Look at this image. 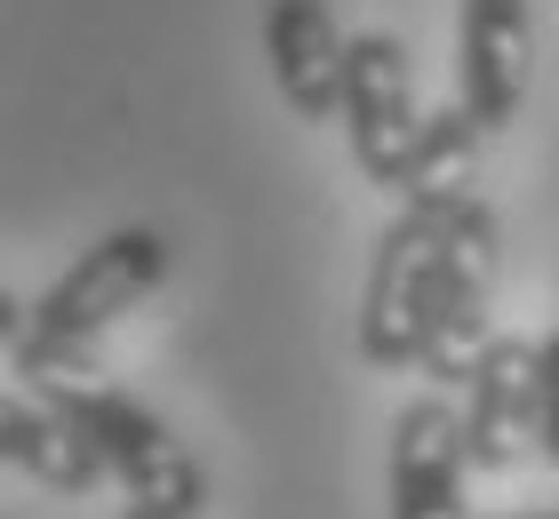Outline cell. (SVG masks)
I'll return each instance as SVG.
<instances>
[{
    "instance_id": "1",
    "label": "cell",
    "mask_w": 559,
    "mask_h": 519,
    "mask_svg": "<svg viewBox=\"0 0 559 519\" xmlns=\"http://www.w3.org/2000/svg\"><path fill=\"white\" fill-rule=\"evenodd\" d=\"M488 272H496V208L472 185L408 192L376 240L360 296L368 368H424L431 384H464L488 344Z\"/></svg>"
},
{
    "instance_id": "2",
    "label": "cell",
    "mask_w": 559,
    "mask_h": 519,
    "mask_svg": "<svg viewBox=\"0 0 559 519\" xmlns=\"http://www.w3.org/2000/svg\"><path fill=\"white\" fill-rule=\"evenodd\" d=\"M168 264H176V248H168V232H152V224H120V232H105V240H88L40 288V304L24 311V335L9 344L16 376H33V384L81 376L88 352H96V335L160 288Z\"/></svg>"
},
{
    "instance_id": "3",
    "label": "cell",
    "mask_w": 559,
    "mask_h": 519,
    "mask_svg": "<svg viewBox=\"0 0 559 519\" xmlns=\"http://www.w3.org/2000/svg\"><path fill=\"white\" fill-rule=\"evenodd\" d=\"M40 400L88 439V456L105 463L120 487H129V504H160V511H176V519H192L200 504H209V472H200V456H192L144 400L112 392V384H81V376L40 384Z\"/></svg>"
},
{
    "instance_id": "4",
    "label": "cell",
    "mask_w": 559,
    "mask_h": 519,
    "mask_svg": "<svg viewBox=\"0 0 559 519\" xmlns=\"http://www.w3.org/2000/svg\"><path fill=\"white\" fill-rule=\"evenodd\" d=\"M344 144L360 161L368 185L384 192H408L416 176V144H424V113H416V89H408V48L392 33H352L344 40Z\"/></svg>"
},
{
    "instance_id": "5",
    "label": "cell",
    "mask_w": 559,
    "mask_h": 519,
    "mask_svg": "<svg viewBox=\"0 0 559 519\" xmlns=\"http://www.w3.org/2000/svg\"><path fill=\"white\" fill-rule=\"evenodd\" d=\"M464 415L455 400L424 392L392 424V519H464Z\"/></svg>"
},
{
    "instance_id": "6",
    "label": "cell",
    "mask_w": 559,
    "mask_h": 519,
    "mask_svg": "<svg viewBox=\"0 0 559 519\" xmlns=\"http://www.w3.org/2000/svg\"><path fill=\"white\" fill-rule=\"evenodd\" d=\"M527 96V0H464V40H455V104L488 128L512 120Z\"/></svg>"
},
{
    "instance_id": "7",
    "label": "cell",
    "mask_w": 559,
    "mask_h": 519,
    "mask_svg": "<svg viewBox=\"0 0 559 519\" xmlns=\"http://www.w3.org/2000/svg\"><path fill=\"white\" fill-rule=\"evenodd\" d=\"M527 335H488L472 352L464 384H455V415H464V456L472 472H512L520 439H527Z\"/></svg>"
},
{
    "instance_id": "8",
    "label": "cell",
    "mask_w": 559,
    "mask_h": 519,
    "mask_svg": "<svg viewBox=\"0 0 559 519\" xmlns=\"http://www.w3.org/2000/svg\"><path fill=\"white\" fill-rule=\"evenodd\" d=\"M264 57L296 120H336L344 104V33L328 0H264Z\"/></svg>"
},
{
    "instance_id": "9",
    "label": "cell",
    "mask_w": 559,
    "mask_h": 519,
    "mask_svg": "<svg viewBox=\"0 0 559 519\" xmlns=\"http://www.w3.org/2000/svg\"><path fill=\"white\" fill-rule=\"evenodd\" d=\"M0 463L40 487H57V496H88L96 480H105V463L88 456V439L64 424L48 400H9L0 392Z\"/></svg>"
},
{
    "instance_id": "10",
    "label": "cell",
    "mask_w": 559,
    "mask_h": 519,
    "mask_svg": "<svg viewBox=\"0 0 559 519\" xmlns=\"http://www.w3.org/2000/svg\"><path fill=\"white\" fill-rule=\"evenodd\" d=\"M479 144H488V128H479L464 104H440V113H424V144H416V176L408 192H440V185H472V161ZM400 192V200H408Z\"/></svg>"
},
{
    "instance_id": "11",
    "label": "cell",
    "mask_w": 559,
    "mask_h": 519,
    "mask_svg": "<svg viewBox=\"0 0 559 519\" xmlns=\"http://www.w3.org/2000/svg\"><path fill=\"white\" fill-rule=\"evenodd\" d=\"M527 448L559 472V328L527 352Z\"/></svg>"
},
{
    "instance_id": "12",
    "label": "cell",
    "mask_w": 559,
    "mask_h": 519,
    "mask_svg": "<svg viewBox=\"0 0 559 519\" xmlns=\"http://www.w3.org/2000/svg\"><path fill=\"white\" fill-rule=\"evenodd\" d=\"M24 311H33V304H24V296H9V288H0V352H9V344H16V335H24Z\"/></svg>"
},
{
    "instance_id": "13",
    "label": "cell",
    "mask_w": 559,
    "mask_h": 519,
    "mask_svg": "<svg viewBox=\"0 0 559 519\" xmlns=\"http://www.w3.org/2000/svg\"><path fill=\"white\" fill-rule=\"evenodd\" d=\"M120 519H176V511H160V504H129Z\"/></svg>"
},
{
    "instance_id": "14",
    "label": "cell",
    "mask_w": 559,
    "mask_h": 519,
    "mask_svg": "<svg viewBox=\"0 0 559 519\" xmlns=\"http://www.w3.org/2000/svg\"><path fill=\"white\" fill-rule=\"evenodd\" d=\"M503 519H559V511H503Z\"/></svg>"
}]
</instances>
